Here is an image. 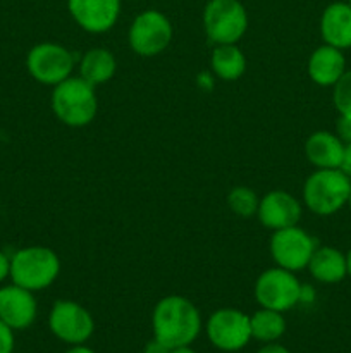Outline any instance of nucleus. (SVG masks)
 I'll return each mask as SVG.
<instances>
[{
	"mask_svg": "<svg viewBox=\"0 0 351 353\" xmlns=\"http://www.w3.org/2000/svg\"><path fill=\"white\" fill-rule=\"evenodd\" d=\"M153 338L172 348L189 347L202 331L198 309L188 299L169 295L158 300L151 316Z\"/></svg>",
	"mask_w": 351,
	"mask_h": 353,
	"instance_id": "1",
	"label": "nucleus"
},
{
	"mask_svg": "<svg viewBox=\"0 0 351 353\" xmlns=\"http://www.w3.org/2000/svg\"><path fill=\"white\" fill-rule=\"evenodd\" d=\"M52 110L58 121L71 128H83L92 123L98 110L95 86L81 76H69L52 92Z\"/></svg>",
	"mask_w": 351,
	"mask_h": 353,
	"instance_id": "2",
	"label": "nucleus"
},
{
	"mask_svg": "<svg viewBox=\"0 0 351 353\" xmlns=\"http://www.w3.org/2000/svg\"><path fill=\"white\" fill-rule=\"evenodd\" d=\"M61 272V261L52 248L26 247L10 257V276L14 285L30 292L48 288Z\"/></svg>",
	"mask_w": 351,
	"mask_h": 353,
	"instance_id": "3",
	"label": "nucleus"
},
{
	"mask_svg": "<svg viewBox=\"0 0 351 353\" xmlns=\"http://www.w3.org/2000/svg\"><path fill=\"white\" fill-rule=\"evenodd\" d=\"M351 178L341 169H317L303 186V202L317 216H332L348 203Z\"/></svg>",
	"mask_w": 351,
	"mask_h": 353,
	"instance_id": "4",
	"label": "nucleus"
},
{
	"mask_svg": "<svg viewBox=\"0 0 351 353\" xmlns=\"http://www.w3.org/2000/svg\"><path fill=\"white\" fill-rule=\"evenodd\" d=\"M203 28L215 45L237 43L246 33V9L240 0H210L203 10Z\"/></svg>",
	"mask_w": 351,
	"mask_h": 353,
	"instance_id": "5",
	"label": "nucleus"
},
{
	"mask_svg": "<svg viewBox=\"0 0 351 353\" xmlns=\"http://www.w3.org/2000/svg\"><path fill=\"white\" fill-rule=\"evenodd\" d=\"M255 299L264 309L286 312L303 300V286L295 272L277 265L258 276L255 283Z\"/></svg>",
	"mask_w": 351,
	"mask_h": 353,
	"instance_id": "6",
	"label": "nucleus"
},
{
	"mask_svg": "<svg viewBox=\"0 0 351 353\" xmlns=\"http://www.w3.org/2000/svg\"><path fill=\"white\" fill-rule=\"evenodd\" d=\"M171 40V21L155 9L138 14L127 33L131 50L141 57H155L162 54L169 47Z\"/></svg>",
	"mask_w": 351,
	"mask_h": 353,
	"instance_id": "7",
	"label": "nucleus"
},
{
	"mask_svg": "<svg viewBox=\"0 0 351 353\" xmlns=\"http://www.w3.org/2000/svg\"><path fill=\"white\" fill-rule=\"evenodd\" d=\"M26 68L31 78L41 85L57 86L71 76L74 69V57L65 47L58 43H38L28 52Z\"/></svg>",
	"mask_w": 351,
	"mask_h": 353,
	"instance_id": "8",
	"label": "nucleus"
},
{
	"mask_svg": "<svg viewBox=\"0 0 351 353\" xmlns=\"http://www.w3.org/2000/svg\"><path fill=\"white\" fill-rule=\"evenodd\" d=\"M52 334L67 345H85L95 331L93 316L72 300H57L48 316Z\"/></svg>",
	"mask_w": 351,
	"mask_h": 353,
	"instance_id": "9",
	"label": "nucleus"
},
{
	"mask_svg": "<svg viewBox=\"0 0 351 353\" xmlns=\"http://www.w3.org/2000/svg\"><path fill=\"white\" fill-rule=\"evenodd\" d=\"M210 343L222 352H237L251 340L250 316L237 309H219L206 321Z\"/></svg>",
	"mask_w": 351,
	"mask_h": 353,
	"instance_id": "10",
	"label": "nucleus"
},
{
	"mask_svg": "<svg viewBox=\"0 0 351 353\" xmlns=\"http://www.w3.org/2000/svg\"><path fill=\"white\" fill-rule=\"evenodd\" d=\"M315 248V240L298 224L274 231L270 238L272 259L279 268L291 272L308 268Z\"/></svg>",
	"mask_w": 351,
	"mask_h": 353,
	"instance_id": "11",
	"label": "nucleus"
},
{
	"mask_svg": "<svg viewBox=\"0 0 351 353\" xmlns=\"http://www.w3.org/2000/svg\"><path fill=\"white\" fill-rule=\"evenodd\" d=\"M38 303L33 292L17 285L0 288V321L14 331L28 330L34 323Z\"/></svg>",
	"mask_w": 351,
	"mask_h": 353,
	"instance_id": "12",
	"label": "nucleus"
},
{
	"mask_svg": "<svg viewBox=\"0 0 351 353\" xmlns=\"http://www.w3.org/2000/svg\"><path fill=\"white\" fill-rule=\"evenodd\" d=\"M72 19L88 33H105L117 23L120 0H67Z\"/></svg>",
	"mask_w": 351,
	"mask_h": 353,
	"instance_id": "13",
	"label": "nucleus"
},
{
	"mask_svg": "<svg viewBox=\"0 0 351 353\" xmlns=\"http://www.w3.org/2000/svg\"><path fill=\"white\" fill-rule=\"evenodd\" d=\"M258 219L272 231L296 226L301 219V203L288 192L274 190L260 199L257 212Z\"/></svg>",
	"mask_w": 351,
	"mask_h": 353,
	"instance_id": "14",
	"label": "nucleus"
},
{
	"mask_svg": "<svg viewBox=\"0 0 351 353\" xmlns=\"http://www.w3.org/2000/svg\"><path fill=\"white\" fill-rule=\"evenodd\" d=\"M320 34L326 45L339 50L351 48V6L334 2L326 7L320 17Z\"/></svg>",
	"mask_w": 351,
	"mask_h": 353,
	"instance_id": "15",
	"label": "nucleus"
},
{
	"mask_svg": "<svg viewBox=\"0 0 351 353\" xmlns=\"http://www.w3.org/2000/svg\"><path fill=\"white\" fill-rule=\"evenodd\" d=\"M308 76L319 86H334L346 71L343 50L323 43L308 59Z\"/></svg>",
	"mask_w": 351,
	"mask_h": 353,
	"instance_id": "16",
	"label": "nucleus"
},
{
	"mask_svg": "<svg viewBox=\"0 0 351 353\" xmlns=\"http://www.w3.org/2000/svg\"><path fill=\"white\" fill-rule=\"evenodd\" d=\"M344 143L329 131H315L305 143V155L317 169H339Z\"/></svg>",
	"mask_w": 351,
	"mask_h": 353,
	"instance_id": "17",
	"label": "nucleus"
},
{
	"mask_svg": "<svg viewBox=\"0 0 351 353\" xmlns=\"http://www.w3.org/2000/svg\"><path fill=\"white\" fill-rule=\"evenodd\" d=\"M308 271L319 283L334 285L348 276L346 255L334 247L315 248L308 262Z\"/></svg>",
	"mask_w": 351,
	"mask_h": 353,
	"instance_id": "18",
	"label": "nucleus"
},
{
	"mask_svg": "<svg viewBox=\"0 0 351 353\" xmlns=\"http://www.w3.org/2000/svg\"><path fill=\"white\" fill-rule=\"evenodd\" d=\"M117 62L110 50L102 47L89 48L79 62V76L92 86L103 85L116 74Z\"/></svg>",
	"mask_w": 351,
	"mask_h": 353,
	"instance_id": "19",
	"label": "nucleus"
},
{
	"mask_svg": "<svg viewBox=\"0 0 351 353\" xmlns=\"http://www.w3.org/2000/svg\"><path fill=\"white\" fill-rule=\"evenodd\" d=\"M210 65L215 76L224 81H236L246 69V59L236 43L217 45L210 57Z\"/></svg>",
	"mask_w": 351,
	"mask_h": 353,
	"instance_id": "20",
	"label": "nucleus"
},
{
	"mask_svg": "<svg viewBox=\"0 0 351 353\" xmlns=\"http://www.w3.org/2000/svg\"><path fill=\"white\" fill-rule=\"evenodd\" d=\"M251 338L262 343H274L286 333V319L282 312L272 309H264L250 316Z\"/></svg>",
	"mask_w": 351,
	"mask_h": 353,
	"instance_id": "21",
	"label": "nucleus"
},
{
	"mask_svg": "<svg viewBox=\"0 0 351 353\" xmlns=\"http://www.w3.org/2000/svg\"><path fill=\"white\" fill-rule=\"evenodd\" d=\"M227 205H229V209L233 210L236 216L250 219V217L257 216L260 199H258V195L251 188H246V186H236V188L231 190V193L227 195Z\"/></svg>",
	"mask_w": 351,
	"mask_h": 353,
	"instance_id": "22",
	"label": "nucleus"
},
{
	"mask_svg": "<svg viewBox=\"0 0 351 353\" xmlns=\"http://www.w3.org/2000/svg\"><path fill=\"white\" fill-rule=\"evenodd\" d=\"M332 102L339 116H351V69L344 71L334 85Z\"/></svg>",
	"mask_w": 351,
	"mask_h": 353,
	"instance_id": "23",
	"label": "nucleus"
},
{
	"mask_svg": "<svg viewBox=\"0 0 351 353\" xmlns=\"http://www.w3.org/2000/svg\"><path fill=\"white\" fill-rule=\"evenodd\" d=\"M14 345H16V340H14V330L0 321V353H12Z\"/></svg>",
	"mask_w": 351,
	"mask_h": 353,
	"instance_id": "24",
	"label": "nucleus"
},
{
	"mask_svg": "<svg viewBox=\"0 0 351 353\" xmlns=\"http://www.w3.org/2000/svg\"><path fill=\"white\" fill-rule=\"evenodd\" d=\"M336 134L343 143H351V116H339L336 123Z\"/></svg>",
	"mask_w": 351,
	"mask_h": 353,
	"instance_id": "25",
	"label": "nucleus"
},
{
	"mask_svg": "<svg viewBox=\"0 0 351 353\" xmlns=\"http://www.w3.org/2000/svg\"><path fill=\"white\" fill-rule=\"evenodd\" d=\"M339 169L351 178V143H344V150H343V159H341Z\"/></svg>",
	"mask_w": 351,
	"mask_h": 353,
	"instance_id": "26",
	"label": "nucleus"
},
{
	"mask_svg": "<svg viewBox=\"0 0 351 353\" xmlns=\"http://www.w3.org/2000/svg\"><path fill=\"white\" fill-rule=\"evenodd\" d=\"M143 353H171V348L165 347L162 341H158L157 338H153L151 341H148L147 345H145V350Z\"/></svg>",
	"mask_w": 351,
	"mask_h": 353,
	"instance_id": "27",
	"label": "nucleus"
},
{
	"mask_svg": "<svg viewBox=\"0 0 351 353\" xmlns=\"http://www.w3.org/2000/svg\"><path fill=\"white\" fill-rule=\"evenodd\" d=\"M10 276V257L0 250V283Z\"/></svg>",
	"mask_w": 351,
	"mask_h": 353,
	"instance_id": "28",
	"label": "nucleus"
},
{
	"mask_svg": "<svg viewBox=\"0 0 351 353\" xmlns=\"http://www.w3.org/2000/svg\"><path fill=\"white\" fill-rule=\"evenodd\" d=\"M258 353H291V352H289L286 347H282V345H277L274 341V343H267L264 348H260Z\"/></svg>",
	"mask_w": 351,
	"mask_h": 353,
	"instance_id": "29",
	"label": "nucleus"
},
{
	"mask_svg": "<svg viewBox=\"0 0 351 353\" xmlns=\"http://www.w3.org/2000/svg\"><path fill=\"white\" fill-rule=\"evenodd\" d=\"M64 353H96V352H93L92 348L85 347V345H74V347L69 348V350Z\"/></svg>",
	"mask_w": 351,
	"mask_h": 353,
	"instance_id": "30",
	"label": "nucleus"
},
{
	"mask_svg": "<svg viewBox=\"0 0 351 353\" xmlns=\"http://www.w3.org/2000/svg\"><path fill=\"white\" fill-rule=\"evenodd\" d=\"M171 353H196V352H193L189 347H181V348H172Z\"/></svg>",
	"mask_w": 351,
	"mask_h": 353,
	"instance_id": "31",
	"label": "nucleus"
},
{
	"mask_svg": "<svg viewBox=\"0 0 351 353\" xmlns=\"http://www.w3.org/2000/svg\"><path fill=\"white\" fill-rule=\"evenodd\" d=\"M346 271H348V276L351 278V248H350V252L346 254Z\"/></svg>",
	"mask_w": 351,
	"mask_h": 353,
	"instance_id": "32",
	"label": "nucleus"
},
{
	"mask_svg": "<svg viewBox=\"0 0 351 353\" xmlns=\"http://www.w3.org/2000/svg\"><path fill=\"white\" fill-rule=\"evenodd\" d=\"M348 205L351 207V193H350V199H348Z\"/></svg>",
	"mask_w": 351,
	"mask_h": 353,
	"instance_id": "33",
	"label": "nucleus"
},
{
	"mask_svg": "<svg viewBox=\"0 0 351 353\" xmlns=\"http://www.w3.org/2000/svg\"><path fill=\"white\" fill-rule=\"evenodd\" d=\"M348 3H350V6H351V0H348Z\"/></svg>",
	"mask_w": 351,
	"mask_h": 353,
	"instance_id": "34",
	"label": "nucleus"
}]
</instances>
